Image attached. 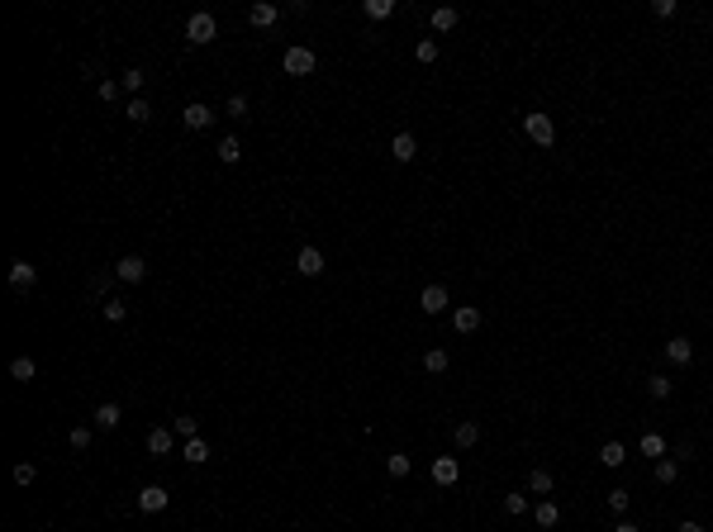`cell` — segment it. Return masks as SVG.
<instances>
[{
	"instance_id": "obj_1",
	"label": "cell",
	"mask_w": 713,
	"mask_h": 532,
	"mask_svg": "<svg viewBox=\"0 0 713 532\" xmlns=\"http://www.w3.org/2000/svg\"><path fill=\"white\" fill-rule=\"evenodd\" d=\"M214 33H219V24H214V15H205V10H195V15L185 19V38H190L195 48L214 43Z\"/></svg>"
},
{
	"instance_id": "obj_2",
	"label": "cell",
	"mask_w": 713,
	"mask_h": 532,
	"mask_svg": "<svg viewBox=\"0 0 713 532\" xmlns=\"http://www.w3.org/2000/svg\"><path fill=\"white\" fill-rule=\"evenodd\" d=\"M523 133H528L537 148H552V143H556V124H552V114H523Z\"/></svg>"
},
{
	"instance_id": "obj_3",
	"label": "cell",
	"mask_w": 713,
	"mask_h": 532,
	"mask_svg": "<svg viewBox=\"0 0 713 532\" xmlns=\"http://www.w3.org/2000/svg\"><path fill=\"white\" fill-rule=\"evenodd\" d=\"M114 276H119L124 285H143V281H148V262H143L138 252H129V257L114 262Z\"/></svg>"
},
{
	"instance_id": "obj_4",
	"label": "cell",
	"mask_w": 713,
	"mask_h": 532,
	"mask_svg": "<svg viewBox=\"0 0 713 532\" xmlns=\"http://www.w3.org/2000/svg\"><path fill=\"white\" fill-rule=\"evenodd\" d=\"M281 67L291 72V77H309L319 67V57L309 53V48H286V57H281Z\"/></svg>"
},
{
	"instance_id": "obj_5",
	"label": "cell",
	"mask_w": 713,
	"mask_h": 532,
	"mask_svg": "<svg viewBox=\"0 0 713 532\" xmlns=\"http://www.w3.org/2000/svg\"><path fill=\"white\" fill-rule=\"evenodd\" d=\"M447 285H423V295H419V309L423 314H447Z\"/></svg>"
},
{
	"instance_id": "obj_6",
	"label": "cell",
	"mask_w": 713,
	"mask_h": 532,
	"mask_svg": "<svg viewBox=\"0 0 713 532\" xmlns=\"http://www.w3.org/2000/svg\"><path fill=\"white\" fill-rule=\"evenodd\" d=\"M167 504H171V494H167L162 485H143V490H138V508H143V513H162Z\"/></svg>"
},
{
	"instance_id": "obj_7",
	"label": "cell",
	"mask_w": 713,
	"mask_h": 532,
	"mask_svg": "<svg viewBox=\"0 0 713 532\" xmlns=\"http://www.w3.org/2000/svg\"><path fill=\"white\" fill-rule=\"evenodd\" d=\"M276 19H281V10H276L271 0H257V5H247V24H252V29H271Z\"/></svg>"
},
{
	"instance_id": "obj_8",
	"label": "cell",
	"mask_w": 713,
	"mask_h": 532,
	"mask_svg": "<svg viewBox=\"0 0 713 532\" xmlns=\"http://www.w3.org/2000/svg\"><path fill=\"white\" fill-rule=\"evenodd\" d=\"M295 271L300 276H323V252L319 247H300L295 252Z\"/></svg>"
},
{
	"instance_id": "obj_9",
	"label": "cell",
	"mask_w": 713,
	"mask_h": 532,
	"mask_svg": "<svg viewBox=\"0 0 713 532\" xmlns=\"http://www.w3.org/2000/svg\"><path fill=\"white\" fill-rule=\"evenodd\" d=\"M181 124H185V129H195V133L210 129V124H214V109L195 100V105H185V109H181Z\"/></svg>"
},
{
	"instance_id": "obj_10",
	"label": "cell",
	"mask_w": 713,
	"mask_h": 532,
	"mask_svg": "<svg viewBox=\"0 0 713 532\" xmlns=\"http://www.w3.org/2000/svg\"><path fill=\"white\" fill-rule=\"evenodd\" d=\"M433 480L452 490V485L461 480V466H457V456H433Z\"/></svg>"
},
{
	"instance_id": "obj_11",
	"label": "cell",
	"mask_w": 713,
	"mask_h": 532,
	"mask_svg": "<svg viewBox=\"0 0 713 532\" xmlns=\"http://www.w3.org/2000/svg\"><path fill=\"white\" fill-rule=\"evenodd\" d=\"M33 281H38V266H29L24 257H15V262H10V285H15V290H29Z\"/></svg>"
},
{
	"instance_id": "obj_12",
	"label": "cell",
	"mask_w": 713,
	"mask_h": 532,
	"mask_svg": "<svg viewBox=\"0 0 713 532\" xmlns=\"http://www.w3.org/2000/svg\"><path fill=\"white\" fill-rule=\"evenodd\" d=\"M171 447H176V432L171 428H153L148 432V456H171Z\"/></svg>"
},
{
	"instance_id": "obj_13",
	"label": "cell",
	"mask_w": 713,
	"mask_h": 532,
	"mask_svg": "<svg viewBox=\"0 0 713 532\" xmlns=\"http://www.w3.org/2000/svg\"><path fill=\"white\" fill-rule=\"evenodd\" d=\"M452 328H457V333H475V328H480V309H475V304L452 309Z\"/></svg>"
},
{
	"instance_id": "obj_14",
	"label": "cell",
	"mask_w": 713,
	"mask_h": 532,
	"mask_svg": "<svg viewBox=\"0 0 713 532\" xmlns=\"http://www.w3.org/2000/svg\"><path fill=\"white\" fill-rule=\"evenodd\" d=\"M390 157H395V162H414V157H419V143H414V133H395V143H390Z\"/></svg>"
},
{
	"instance_id": "obj_15",
	"label": "cell",
	"mask_w": 713,
	"mask_h": 532,
	"mask_svg": "<svg viewBox=\"0 0 713 532\" xmlns=\"http://www.w3.org/2000/svg\"><path fill=\"white\" fill-rule=\"evenodd\" d=\"M623 461H628V447H623V442H604V447H599V466H608V471H618Z\"/></svg>"
},
{
	"instance_id": "obj_16",
	"label": "cell",
	"mask_w": 713,
	"mask_h": 532,
	"mask_svg": "<svg viewBox=\"0 0 713 532\" xmlns=\"http://www.w3.org/2000/svg\"><path fill=\"white\" fill-rule=\"evenodd\" d=\"M666 357H670L675 366H689V357H694V343H689V338H670V343H666Z\"/></svg>"
},
{
	"instance_id": "obj_17",
	"label": "cell",
	"mask_w": 713,
	"mask_h": 532,
	"mask_svg": "<svg viewBox=\"0 0 713 532\" xmlns=\"http://www.w3.org/2000/svg\"><path fill=\"white\" fill-rule=\"evenodd\" d=\"M119 423H124V409H119V404H109V399H105V404L95 409V428H105V432H109V428H119Z\"/></svg>"
},
{
	"instance_id": "obj_18",
	"label": "cell",
	"mask_w": 713,
	"mask_h": 532,
	"mask_svg": "<svg viewBox=\"0 0 713 532\" xmlns=\"http://www.w3.org/2000/svg\"><path fill=\"white\" fill-rule=\"evenodd\" d=\"M181 456L190 461V466H205V461H210V442H205V437H190V442L181 447Z\"/></svg>"
},
{
	"instance_id": "obj_19",
	"label": "cell",
	"mask_w": 713,
	"mask_h": 532,
	"mask_svg": "<svg viewBox=\"0 0 713 532\" xmlns=\"http://www.w3.org/2000/svg\"><path fill=\"white\" fill-rule=\"evenodd\" d=\"M428 19H433V29H438V33H452V29H457V19H461V15H457V10H452V5H438V10H433V15H428Z\"/></svg>"
},
{
	"instance_id": "obj_20",
	"label": "cell",
	"mask_w": 713,
	"mask_h": 532,
	"mask_svg": "<svg viewBox=\"0 0 713 532\" xmlns=\"http://www.w3.org/2000/svg\"><path fill=\"white\" fill-rule=\"evenodd\" d=\"M532 518H537V528H556V523H561V508H556L552 499H542V504L532 508Z\"/></svg>"
},
{
	"instance_id": "obj_21",
	"label": "cell",
	"mask_w": 713,
	"mask_h": 532,
	"mask_svg": "<svg viewBox=\"0 0 713 532\" xmlns=\"http://www.w3.org/2000/svg\"><path fill=\"white\" fill-rule=\"evenodd\" d=\"M452 437H457V447H475V442H480V423H471V418H461Z\"/></svg>"
},
{
	"instance_id": "obj_22",
	"label": "cell",
	"mask_w": 713,
	"mask_h": 532,
	"mask_svg": "<svg viewBox=\"0 0 713 532\" xmlns=\"http://www.w3.org/2000/svg\"><path fill=\"white\" fill-rule=\"evenodd\" d=\"M552 490H556L552 471H542V466H537V471L528 476V494H552Z\"/></svg>"
},
{
	"instance_id": "obj_23",
	"label": "cell",
	"mask_w": 713,
	"mask_h": 532,
	"mask_svg": "<svg viewBox=\"0 0 713 532\" xmlns=\"http://www.w3.org/2000/svg\"><path fill=\"white\" fill-rule=\"evenodd\" d=\"M362 15L367 19H390L395 15V0H362Z\"/></svg>"
},
{
	"instance_id": "obj_24",
	"label": "cell",
	"mask_w": 713,
	"mask_h": 532,
	"mask_svg": "<svg viewBox=\"0 0 713 532\" xmlns=\"http://www.w3.org/2000/svg\"><path fill=\"white\" fill-rule=\"evenodd\" d=\"M10 375H15V380H33V375H38V361H33V357H15V361H10Z\"/></svg>"
},
{
	"instance_id": "obj_25",
	"label": "cell",
	"mask_w": 713,
	"mask_h": 532,
	"mask_svg": "<svg viewBox=\"0 0 713 532\" xmlns=\"http://www.w3.org/2000/svg\"><path fill=\"white\" fill-rule=\"evenodd\" d=\"M124 114H129L133 124H148V119H153V105H148L143 95H133V100H129V109H124Z\"/></svg>"
},
{
	"instance_id": "obj_26",
	"label": "cell",
	"mask_w": 713,
	"mask_h": 532,
	"mask_svg": "<svg viewBox=\"0 0 713 532\" xmlns=\"http://www.w3.org/2000/svg\"><path fill=\"white\" fill-rule=\"evenodd\" d=\"M238 157H243V143H238V138H219V162H224V166H233Z\"/></svg>"
},
{
	"instance_id": "obj_27",
	"label": "cell",
	"mask_w": 713,
	"mask_h": 532,
	"mask_svg": "<svg viewBox=\"0 0 713 532\" xmlns=\"http://www.w3.org/2000/svg\"><path fill=\"white\" fill-rule=\"evenodd\" d=\"M675 476H680V461L661 456V461H657V480H661V485H675Z\"/></svg>"
},
{
	"instance_id": "obj_28",
	"label": "cell",
	"mask_w": 713,
	"mask_h": 532,
	"mask_svg": "<svg viewBox=\"0 0 713 532\" xmlns=\"http://www.w3.org/2000/svg\"><path fill=\"white\" fill-rule=\"evenodd\" d=\"M647 395H652V399H670V375H647Z\"/></svg>"
},
{
	"instance_id": "obj_29",
	"label": "cell",
	"mask_w": 713,
	"mask_h": 532,
	"mask_svg": "<svg viewBox=\"0 0 713 532\" xmlns=\"http://www.w3.org/2000/svg\"><path fill=\"white\" fill-rule=\"evenodd\" d=\"M423 371L443 375V371H447V352H443V347H433V352H428V357H423Z\"/></svg>"
},
{
	"instance_id": "obj_30",
	"label": "cell",
	"mask_w": 713,
	"mask_h": 532,
	"mask_svg": "<svg viewBox=\"0 0 713 532\" xmlns=\"http://www.w3.org/2000/svg\"><path fill=\"white\" fill-rule=\"evenodd\" d=\"M385 471H390L395 480H404V476H409V456H404V452H390V456H385Z\"/></svg>"
},
{
	"instance_id": "obj_31",
	"label": "cell",
	"mask_w": 713,
	"mask_h": 532,
	"mask_svg": "<svg viewBox=\"0 0 713 532\" xmlns=\"http://www.w3.org/2000/svg\"><path fill=\"white\" fill-rule=\"evenodd\" d=\"M171 432H176V437H185V442H190V437H195V432H200V423H195V418H190V414H181V418H171Z\"/></svg>"
},
{
	"instance_id": "obj_32",
	"label": "cell",
	"mask_w": 713,
	"mask_h": 532,
	"mask_svg": "<svg viewBox=\"0 0 713 532\" xmlns=\"http://www.w3.org/2000/svg\"><path fill=\"white\" fill-rule=\"evenodd\" d=\"M637 447H642V456H666V442H661V432H647Z\"/></svg>"
},
{
	"instance_id": "obj_33",
	"label": "cell",
	"mask_w": 713,
	"mask_h": 532,
	"mask_svg": "<svg viewBox=\"0 0 713 532\" xmlns=\"http://www.w3.org/2000/svg\"><path fill=\"white\" fill-rule=\"evenodd\" d=\"M628 504H633V494H628L623 485H618V490H608V508H613V513H628Z\"/></svg>"
},
{
	"instance_id": "obj_34",
	"label": "cell",
	"mask_w": 713,
	"mask_h": 532,
	"mask_svg": "<svg viewBox=\"0 0 713 532\" xmlns=\"http://www.w3.org/2000/svg\"><path fill=\"white\" fill-rule=\"evenodd\" d=\"M105 319L109 323H124V319H129V304H124V299H105Z\"/></svg>"
},
{
	"instance_id": "obj_35",
	"label": "cell",
	"mask_w": 713,
	"mask_h": 532,
	"mask_svg": "<svg viewBox=\"0 0 713 532\" xmlns=\"http://www.w3.org/2000/svg\"><path fill=\"white\" fill-rule=\"evenodd\" d=\"M143 81H148V77H143V67H129V72H124V81H119V86H124V91H133V95H138V91H143Z\"/></svg>"
},
{
	"instance_id": "obj_36",
	"label": "cell",
	"mask_w": 713,
	"mask_h": 532,
	"mask_svg": "<svg viewBox=\"0 0 713 532\" xmlns=\"http://www.w3.org/2000/svg\"><path fill=\"white\" fill-rule=\"evenodd\" d=\"M33 480H38V466L33 461H20L15 466V485H33Z\"/></svg>"
},
{
	"instance_id": "obj_37",
	"label": "cell",
	"mask_w": 713,
	"mask_h": 532,
	"mask_svg": "<svg viewBox=\"0 0 713 532\" xmlns=\"http://www.w3.org/2000/svg\"><path fill=\"white\" fill-rule=\"evenodd\" d=\"M119 91H124L119 81H100V86H95V95H100L105 105H114V100H119Z\"/></svg>"
},
{
	"instance_id": "obj_38",
	"label": "cell",
	"mask_w": 713,
	"mask_h": 532,
	"mask_svg": "<svg viewBox=\"0 0 713 532\" xmlns=\"http://www.w3.org/2000/svg\"><path fill=\"white\" fill-rule=\"evenodd\" d=\"M67 442H72V452H86V447H91V428H72Z\"/></svg>"
},
{
	"instance_id": "obj_39",
	"label": "cell",
	"mask_w": 713,
	"mask_h": 532,
	"mask_svg": "<svg viewBox=\"0 0 713 532\" xmlns=\"http://www.w3.org/2000/svg\"><path fill=\"white\" fill-rule=\"evenodd\" d=\"M528 508V494H504V513H523Z\"/></svg>"
},
{
	"instance_id": "obj_40",
	"label": "cell",
	"mask_w": 713,
	"mask_h": 532,
	"mask_svg": "<svg viewBox=\"0 0 713 532\" xmlns=\"http://www.w3.org/2000/svg\"><path fill=\"white\" fill-rule=\"evenodd\" d=\"M414 53H419V62H438V43H433V38H423Z\"/></svg>"
},
{
	"instance_id": "obj_41",
	"label": "cell",
	"mask_w": 713,
	"mask_h": 532,
	"mask_svg": "<svg viewBox=\"0 0 713 532\" xmlns=\"http://www.w3.org/2000/svg\"><path fill=\"white\" fill-rule=\"evenodd\" d=\"M229 114L233 119H247V95H229Z\"/></svg>"
},
{
	"instance_id": "obj_42",
	"label": "cell",
	"mask_w": 713,
	"mask_h": 532,
	"mask_svg": "<svg viewBox=\"0 0 713 532\" xmlns=\"http://www.w3.org/2000/svg\"><path fill=\"white\" fill-rule=\"evenodd\" d=\"M652 10H657L661 19H670V15H675V0H657V5H652Z\"/></svg>"
},
{
	"instance_id": "obj_43",
	"label": "cell",
	"mask_w": 713,
	"mask_h": 532,
	"mask_svg": "<svg viewBox=\"0 0 713 532\" xmlns=\"http://www.w3.org/2000/svg\"><path fill=\"white\" fill-rule=\"evenodd\" d=\"M675 532H704V523H694V518H685V523H680Z\"/></svg>"
},
{
	"instance_id": "obj_44",
	"label": "cell",
	"mask_w": 713,
	"mask_h": 532,
	"mask_svg": "<svg viewBox=\"0 0 713 532\" xmlns=\"http://www.w3.org/2000/svg\"><path fill=\"white\" fill-rule=\"evenodd\" d=\"M613 532H637V523H628V518H623V523H618Z\"/></svg>"
}]
</instances>
